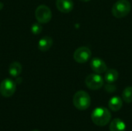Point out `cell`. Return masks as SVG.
Wrapping results in <instances>:
<instances>
[{"mask_svg":"<svg viewBox=\"0 0 132 131\" xmlns=\"http://www.w3.org/2000/svg\"><path fill=\"white\" fill-rule=\"evenodd\" d=\"M111 119V112L105 107H97L91 113L93 123L98 127L106 126Z\"/></svg>","mask_w":132,"mask_h":131,"instance_id":"1","label":"cell"},{"mask_svg":"<svg viewBox=\"0 0 132 131\" xmlns=\"http://www.w3.org/2000/svg\"><path fill=\"white\" fill-rule=\"evenodd\" d=\"M90 97L84 90L77 91L73 98V103L74 107L79 110H86L90 106Z\"/></svg>","mask_w":132,"mask_h":131,"instance_id":"2","label":"cell"},{"mask_svg":"<svg viewBox=\"0 0 132 131\" xmlns=\"http://www.w3.org/2000/svg\"><path fill=\"white\" fill-rule=\"evenodd\" d=\"M131 9V3L127 0H118L113 5L111 12L112 15L118 19H121L127 16Z\"/></svg>","mask_w":132,"mask_h":131,"instance_id":"3","label":"cell"},{"mask_svg":"<svg viewBox=\"0 0 132 131\" xmlns=\"http://www.w3.org/2000/svg\"><path fill=\"white\" fill-rule=\"evenodd\" d=\"M35 16L38 22L41 24L47 23L52 19L51 9L45 5H40L35 11Z\"/></svg>","mask_w":132,"mask_h":131,"instance_id":"4","label":"cell"},{"mask_svg":"<svg viewBox=\"0 0 132 131\" xmlns=\"http://www.w3.org/2000/svg\"><path fill=\"white\" fill-rule=\"evenodd\" d=\"M85 84L90 90H97L104 86V79L100 74L94 73L86 77Z\"/></svg>","mask_w":132,"mask_h":131,"instance_id":"5","label":"cell"},{"mask_svg":"<svg viewBox=\"0 0 132 131\" xmlns=\"http://www.w3.org/2000/svg\"><path fill=\"white\" fill-rule=\"evenodd\" d=\"M16 90V83L11 79H5L0 83V93L4 97H12Z\"/></svg>","mask_w":132,"mask_h":131,"instance_id":"6","label":"cell"},{"mask_svg":"<svg viewBox=\"0 0 132 131\" xmlns=\"http://www.w3.org/2000/svg\"><path fill=\"white\" fill-rule=\"evenodd\" d=\"M91 57V51L86 46L77 49L73 53V59L78 63H86Z\"/></svg>","mask_w":132,"mask_h":131,"instance_id":"7","label":"cell"},{"mask_svg":"<svg viewBox=\"0 0 132 131\" xmlns=\"http://www.w3.org/2000/svg\"><path fill=\"white\" fill-rule=\"evenodd\" d=\"M90 66L91 69L95 73L101 74V73H105L108 70V67H107L105 62L98 57L93 58L92 60L90 61Z\"/></svg>","mask_w":132,"mask_h":131,"instance_id":"8","label":"cell"},{"mask_svg":"<svg viewBox=\"0 0 132 131\" xmlns=\"http://www.w3.org/2000/svg\"><path fill=\"white\" fill-rule=\"evenodd\" d=\"M56 6L62 13H69L73 8V2L72 0H56Z\"/></svg>","mask_w":132,"mask_h":131,"instance_id":"9","label":"cell"},{"mask_svg":"<svg viewBox=\"0 0 132 131\" xmlns=\"http://www.w3.org/2000/svg\"><path fill=\"white\" fill-rule=\"evenodd\" d=\"M53 39L50 36H44L38 42V48L42 52L48 51L51 46H53Z\"/></svg>","mask_w":132,"mask_h":131,"instance_id":"10","label":"cell"},{"mask_svg":"<svg viewBox=\"0 0 132 131\" xmlns=\"http://www.w3.org/2000/svg\"><path fill=\"white\" fill-rule=\"evenodd\" d=\"M123 102L121 97L116 96L110 99L108 101V107L114 112H117L120 110L122 107Z\"/></svg>","mask_w":132,"mask_h":131,"instance_id":"11","label":"cell"},{"mask_svg":"<svg viewBox=\"0 0 132 131\" xmlns=\"http://www.w3.org/2000/svg\"><path fill=\"white\" fill-rule=\"evenodd\" d=\"M125 130L126 124L119 118L114 119L110 124V131H125Z\"/></svg>","mask_w":132,"mask_h":131,"instance_id":"12","label":"cell"},{"mask_svg":"<svg viewBox=\"0 0 132 131\" xmlns=\"http://www.w3.org/2000/svg\"><path fill=\"white\" fill-rule=\"evenodd\" d=\"M22 65L19 62H13L9 65V73L12 77L19 76L22 73Z\"/></svg>","mask_w":132,"mask_h":131,"instance_id":"13","label":"cell"},{"mask_svg":"<svg viewBox=\"0 0 132 131\" xmlns=\"http://www.w3.org/2000/svg\"><path fill=\"white\" fill-rule=\"evenodd\" d=\"M118 76H119V73H118V72L116 69H108L106 71L104 79H105V81L107 83H115L118 80Z\"/></svg>","mask_w":132,"mask_h":131,"instance_id":"14","label":"cell"},{"mask_svg":"<svg viewBox=\"0 0 132 131\" xmlns=\"http://www.w3.org/2000/svg\"><path fill=\"white\" fill-rule=\"evenodd\" d=\"M122 99L127 103H132V86L126 87L122 93Z\"/></svg>","mask_w":132,"mask_h":131,"instance_id":"15","label":"cell"},{"mask_svg":"<svg viewBox=\"0 0 132 131\" xmlns=\"http://www.w3.org/2000/svg\"><path fill=\"white\" fill-rule=\"evenodd\" d=\"M43 30V26L41 25V23H34L31 26V31L34 35H39L41 33Z\"/></svg>","mask_w":132,"mask_h":131,"instance_id":"16","label":"cell"},{"mask_svg":"<svg viewBox=\"0 0 132 131\" xmlns=\"http://www.w3.org/2000/svg\"><path fill=\"white\" fill-rule=\"evenodd\" d=\"M104 90L106 92L109 93H112L116 91L117 90V86L115 85H114L113 83H107L105 86H104Z\"/></svg>","mask_w":132,"mask_h":131,"instance_id":"17","label":"cell"},{"mask_svg":"<svg viewBox=\"0 0 132 131\" xmlns=\"http://www.w3.org/2000/svg\"><path fill=\"white\" fill-rule=\"evenodd\" d=\"M2 8H3V4H2V3L1 2H0V10H1V9H2Z\"/></svg>","mask_w":132,"mask_h":131,"instance_id":"18","label":"cell"},{"mask_svg":"<svg viewBox=\"0 0 132 131\" xmlns=\"http://www.w3.org/2000/svg\"><path fill=\"white\" fill-rule=\"evenodd\" d=\"M81 2H90V0H80Z\"/></svg>","mask_w":132,"mask_h":131,"instance_id":"19","label":"cell"},{"mask_svg":"<svg viewBox=\"0 0 132 131\" xmlns=\"http://www.w3.org/2000/svg\"><path fill=\"white\" fill-rule=\"evenodd\" d=\"M32 131H39V130H32Z\"/></svg>","mask_w":132,"mask_h":131,"instance_id":"20","label":"cell"}]
</instances>
